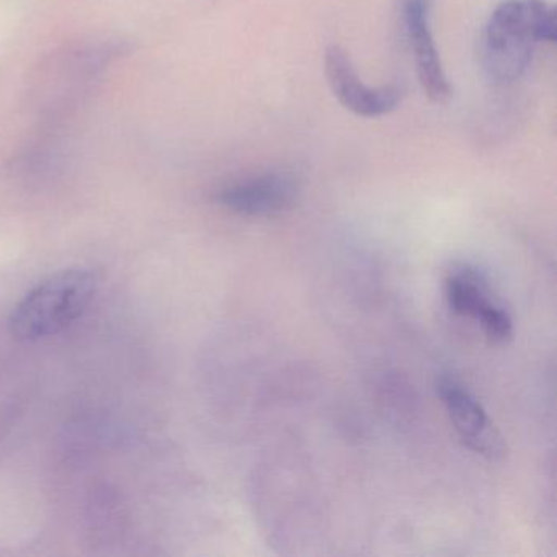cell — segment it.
I'll return each instance as SVG.
<instances>
[{"instance_id": "cell-1", "label": "cell", "mask_w": 557, "mask_h": 557, "mask_svg": "<svg viewBox=\"0 0 557 557\" xmlns=\"http://www.w3.org/2000/svg\"><path fill=\"white\" fill-rule=\"evenodd\" d=\"M556 37V9L546 0H504L482 30V70L492 83L510 86L527 73L537 45Z\"/></svg>"}, {"instance_id": "cell-2", "label": "cell", "mask_w": 557, "mask_h": 557, "mask_svg": "<svg viewBox=\"0 0 557 557\" xmlns=\"http://www.w3.org/2000/svg\"><path fill=\"white\" fill-rule=\"evenodd\" d=\"M94 293L96 278L87 270L53 273L17 302L9 319L11 334L27 344L60 334L86 312Z\"/></svg>"}, {"instance_id": "cell-3", "label": "cell", "mask_w": 557, "mask_h": 557, "mask_svg": "<svg viewBox=\"0 0 557 557\" xmlns=\"http://www.w3.org/2000/svg\"><path fill=\"white\" fill-rule=\"evenodd\" d=\"M299 181L288 171H269L224 185L214 200L224 210L247 218L285 214L299 198Z\"/></svg>"}, {"instance_id": "cell-4", "label": "cell", "mask_w": 557, "mask_h": 557, "mask_svg": "<svg viewBox=\"0 0 557 557\" xmlns=\"http://www.w3.org/2000/svg\"><path fill=\"white\" fill-rule=\"evenodd\" d=\"M325 77L335 99L344 109L363 119L389 115L403 100V87L397 83L370 87L358 77L351 58L344 48L332 45L325 50Z\"/></svg>"}, {"instance_id": "cell-5", "label": "cell", "mask_w": 557, "mask_h": 557, "mask_svg": "<svg viewBox=\"0 0 557 557\" xmlns=\"http://www.w3.org/2000/svg\"><path fill=\"white\" fill-rule=\"evenodd\" d=\"M436 389L462 443L488 461H502L507 455L504 436L474 394L451 376L440 377Z\"/></svg>"}, {"instance_id": "cell-6", "label": "cell", "mask_w": 557, "mask_h": 557, "mask_svg": "<svg viewBox=\"0 0 557 557\" xmlns=\"http://www.w3.org/2000/svg\"><path fill=\"white\" fill-rule=\"evenodd\" d=\"M432 8L433 0H400V21L423 92L432 102L448 103L453 89L433 38Z\"/></svg>"}, {"instance_id": "cell-7", "label": "cell", "mask_w": 557, "mask_h": 557, "mask_svg": "<svg viewBox=\"0 0 557 557\" xmlns=\"http://www.w3.org/2000/svg\"><path fill=\"white\" fill-rule=\"evenodd\" d=\"M446 301L458 315L474 319L495 344H504L513 335V321L502 306L491 301L481 278L471 270L451 273L446 278Z\"/></svg>"}]
</instances>
